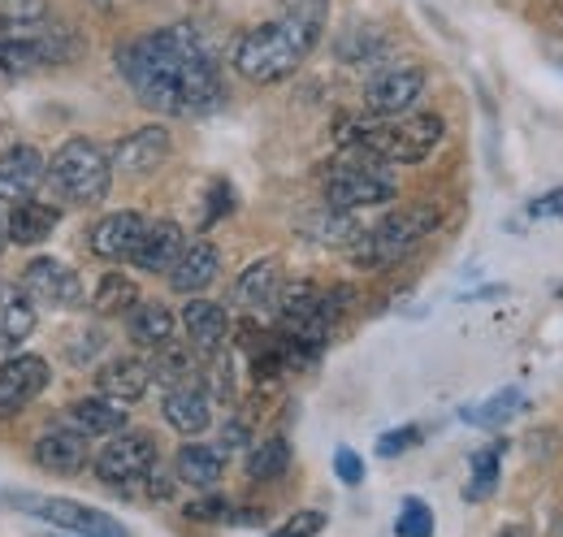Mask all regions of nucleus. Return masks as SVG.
I'll use <instances>...</instances> for the list:
<instances>
[{
  "label": "nucleus",
  "mask_w": 563,
  "mask_h": 537,
  "mask_svg": "<svg viewBox=\"0 0 563 537\" xmlns=\"http://www.w3.org/2000/svg\"><path fill=\"white\" fill-rule=\"evenodd\" d=\"M286 469H290V442H286V438H265V442L247 456L252 481H274V476H282Z\"/></svg>",
  "instance_id": "c85d7f7f"
},
{
  "label": "nucleus",
  "mask_w": 563,
  "mask_h": 537,
  "mask_svg": "<svg viewBox=\"0 0 563 537\" xmlns=\"http://www.w3.org/2000/svg\"><path fill=\"white\" fill-rule=\"evenodd\" d=\"M87 434H78L74 425L66 429H48L40 442H35V464L48 472H57V476H70L87 464Z\"/></svg>",
  "instance_id": "a211bd4d"
},
{
  "label": "nucleus",
  "mask_w": 563,
  "mask_h": 537,
  "mask_svg": "<svg viewBox=\"0 0 563 537\" xmlns=\"http://www.w3.org/2000/svg\"><path fill=\"white\" fill-rule=\"evenodd\" d=\"M35 330V304L22 286L0 282V347H22Z\"/></svg>",
  "instance_id": "4be33fe9"
},
{
  "label": "nucleus",
  "mask_w": 563,
  "mask_h": 537,
  "mask_svg": "<svg viewBox=\"0 0 563 537\" xmlns=\"http://www.w3.org/2000/svg\"><path fill=\"white\" fill-rule=\"evenodd\" d=\"M442 221V208L438 204H412V208H395L386 212L373 230H364L355 239V265L364 268H386L395 261H404L424 234H433Z\"/></svg>",
  "instance_id": "39448f33"
},
{
  "label": "nucleus",
  "mask_w": 563,
  "mask_h": 537,
  "mask_svg": "<svg viewBox=\"0 0 563 537\" xmlns=\"http://www.w3.org/2000/svg\"><path fill=\"white\" fill-rule=\"evenodd\" d=\"M442 118L438 113H399V118H377L364 127H347L355 152L382 161V165H417L438 143H442Z\"/></svg>",
  "instance_id": "7ed1b4c3"
},
{
  "label": "nucleus",
  "mask_w": 563,
  "mask_h": 537,
  "mask_svg": "<svg viewBox=\"0 0 563 537\" xmlns=\"http://www.w3.org/2000/svg\"><path fill=\"white\" fill-rule=\"evenodd\" d=\"M230 516H234V507H230L225 498H217V494H209V498H200V503L187 507V520H212V525H217V520H230Z\"/></svg>",
  "instance_id": "72a5a7b5"
},
{
  "label": "nucleus",
  "mask_w": 563,
  "mask_h": 537,
  "mask_svg": "<svg viewBox=\"0 0 563 537\" xmlns=\"http://www.w3.org/2000/svg\"><path fill=\"white\" fill-rule=\"evenodd\" d=\"M183 326H187V338H191V347L209 360L221 351V342L230 335V317H225V308L221 304H212V299H191L187 308H183Z\"/></svg>",
  "instance_id": "aec40b11"
},
{
  "label": "nucleus",
  "mask_w": 563,
  "mask_h": 537,
  "mask_svg": "<svg viewBox=\"0 0 563 537\" xmlns=\"http://www.w3.org/2000/svg\"><path fill=\"white\" fill-rule=\"evenodd\" d=\"M156 469V442H152V434H113V442L109 447H100V456H96V476L104 481V485H113V490H135L147 481V472Z\"/></svg>",
  "instance_id": "6e6552de"
},
{
  "label": "nucleus",
  "mask_w": 563,
  "mask_h": 537,
  "mask_svg": "<svg viewBox=\"0 0 563 537\" xmlns=\"http://www.w3.org/2000/svg\"><path fill=\"white\" fill-rule=\"evenodd\" d=\"M217 273H221V252L212 248L209 239H196V243L183 248V256L174 261V268H169L165 277H169L174 291H183V295H200L205 286H212Z\"/></svg>",
  "instance_id": "2eb2a0df"
},
{
  "label": "nucleus",
  "mask_w": 563,
  "mask_h": 537,
  "mask_svg": "<svg viewBox=\"0 0 563 537\" xmlns=\"http://www.w3.org/2000/svg\"><path fill=\"white\" fill-rule=\"evenodd\" d=\"M174 472H178V481H183V485L212 490V485L221 481V472H225V456H221V447L187 442V447L178 451V460H174Z\"/></svg>",
  "instance_id": "393cba45"
},
{
  "label": "nucleus",
  "mask_w": 563,
  "mask_h": 537,
  "mask_svg": "<svg viewBox=\"0 0 563 537\" xmlns=\"http://www.w3.org/2000/svg\"><path fill=\"white\" fill-rule=\"evenodd\" d=\"M183 248H187V234H183V226H174V221H147V230H143L140 248H135V265L143 273H169L174 261L183 256Z\"/></svg>",
  "instance_id": "f3484780"
},
{
  "label": "nucleus",
  "mask_w": 563,
  "mask_h": 537,
  "mask_svg": "<svg viewBox=\"0 0 563 537\" xmlns=\"http://www.w3.org/2000/svg\"><path fill=\"white\" fill-rule=\"evenodd\" d=\"M22 291L31 295V304H53V308H70L82 299V282H78V273L66 268L62 261H53V256H40V261H31L26 273H22Z\"/></svg>",
  "instance_id": "9b49d317"
},
{
  "label": "nucleus",
  "mask_w": 563,
  "mask_h": 537,
  "mask_svg": "<svg viewBox=\"0 0 563 537\" xmlns=\"http://www.w3.org/2000/svg\"><path fill=\"white\" fill-rule=\"evenodd\" d=\"M44 174H48V161L31 143H13L0 156V204L31 200L44 187Z\"/></svg>",
  "instance_id": "f8f14e48"
},
{
  "label": "nucleus",
  "mask_w": 563,
  "mask_h": 537,
  "mask_svg": "<svg viewBox=\"0 0 563 537\" xmlns=\"http://www.w3.org/2000/svg\"><path fill=\"white\" fill-rule=\"evenodd\" d=\"M321 529H325V516H321V512H295V516H290L282 529H274L269 537H317Z\"/></svg>",
  "instance_id": "473e14b6"
},
{
  "label": "nucleus",
  "mask_w": 563,
  "mask_h": 537,
  "mask_svg": "<svg viewBox=\"0 0 563 537\" xmlns=\"http://www.w3.org/2000/svg\"><path fill=\"white\" fill-rule=\"evenodd\" d=\"M126 330L140 347H161L174 338V313L165 304H135L126 317Z\"/></svg>",
  "instance_id": "a878e982"
},
{
  "label": "nucleus",
  "mask_w": 563,
  "mask_h": 537,
  "mask_svg": "<svg viewBox=\"0 0 563 537\" xmlns=\"http://www.w3.org/2000/svg\"><path fill=\"white\" fill-rule=\"evenodd\" d=\"M147 386H152V369H147V360H135V355H118V360H109V364L96 373V391L118 403L143 399Z\"/></svg>",
  "instance_id": "6ab92c4d"
},
{
  "label": "nucleus",
  "mask_w": 563,
  "mask_h": 537,
  "mask_svg": "<svg viewBox=\"0 0 563 537\" xmlns=\"http://www.w3.org/2000/svg\"><path fill=\"white\" fill-rule=\"evenodd\" d=\"M70 425L78 429V434H122L126 429V403H118V399H109V395H96V399H78L70 403Z\"/></svg>",
  "instance_id": "5701e85b"
},
{
  "label": "nucleus",
  "mask_w": 563,
  "mask_h": 537,
  "mask_svg": "<svg viewBox=\"0 0 563 537\" xmlns=\"http://www.w3.org/2000/svg\"><path fill=\"white\" fill-rule=\"evenodd\" d=\"M44 183L66 204H74V208H96V204L109 196L113 165H109V156L91 139H66L53 152Z\"/></svg>",
  "instance_id": "20e7f679"
},
{
  "label": "nucleus",
  "mask_w": 563,
  "mask_h": 537,
  "mask_svg": "<svg viewBox=\"0 0 563 537\" xmlns=\"http://www.w3.org/2000/svg\"><path fill=\"white\" fill-rule=\"evenodd\" d=\"M135 304H140V291H135V282H131V277H122V273H104V277H100V286H96V295H91V308H96L100 317L131 313Z\"/></svg>",
  "instance_id": "bb28decb"
},
{
  "label": "nucleus",
  "mask_w": 563,
  "mask_h": 537,
  "mask_svg": "<svg viewBox=\"0 0 563 537\" xmlns=\"http://www.w3.org/2000/svg\"><path fill=\"white\" fill-rule=\"evenodd\" d=\"M555 295H560V304H563V286H560V291H555Z\"/></svg>",
  "instance_id": "a19ab883"
},
{
  "label": "nucleus",
  "mask_w": 563,
  "mask_h": 537,
  "mask_svg": "<svg viewBox=\"0 0 563 537\" xmlns=\"http://www.w3.org/2000/svg\"><path fill=\"white\" fill-rule=\"evenodd\" d=\"M395 534H399V537H433V512L424 507L421 498H408V503L399 507Z\"/></svg>",
  "instance_id": "7c9ffc66"
},
{
  "label": "nucleus",
  "mask_w": 563,
  "mask_h": 537,
  "mask_svg": "<svg viewBox=\"0 0 563 537\" xmlns=\"http://www.w3.org/2000/svg\"><path fill=\"white\" fill-rule=\"evenodd\" d=\"M165 420H169L178 434H187V438L205 434L212 425L209 391H205L200 382H196V386H174V391H165Z\"/></svg>",
  "instance_id": "412c9836"
},
{
  "label": "nucleus",
  "mask_w": 563,
  "mask_h": 537,
  "mask_svg": "<svg viewBox=\"0 0 563 537\" xmlns=\"http://www.w3.org/2000/svg\"><path fill=\"white\" fill-rule=\"evenodd\" d=\"M48 386V360L40 355H13L0 364V420L26 412Z\"/></svg>",
  "instance_id": "9d476101"
},
{
  "label": "nucleus",
  "mask_w": 563,
  "mask_h": 537,
  "mask_svg": "<svg viewBox=\"0 0 563 537\" xmlns=\"http://www.w3.org/2000/svg\"><path fill=\"white\" fill-rule=\"evenodd\" d=\"M143 230H147V221H143L140 212H109V217H100L91 226V252L100 261H131L135 248H140Z\"/></svg>",
  "instance_id": "4468645a"
},
{
  "label": "nucleus",
  "mask_w": 563,
  "mask_h": 537,
  "mask_svg": "<svg viewBox=\"0 0 563 537\" xmlns=\"http://www.w3.org/2000/svg\"><path fill=\"white\" fill-rule=\"evenodd\" d=\"M529 217H533V221H547V217H563V187H560V191H551V196H538V200L529 204Z\"/></svg>",
  "instance_id": "e433bc0d"
},
{
  "label": "nucleus",
  "mask_w": 563,
  "mask_h": 537,
  "mask_svg": "<svg viewBox=\"0 0 563 537\" xmlns=\"http://www.w3.org/2000/svg\"><path fill=\"white\" fill-rule=\"evenodd\" d=\"M282 291V265L278 261H256L252 268H243V277L234 282V304L239 308H274Z\"/></svg>",
  "instance_id": "b1692460"
},
{
  "label": "nucleus",
  "mask_w": 563,
  "mask_h": 537,
  "mask_svg": "<svg viewBox=\"0 0 563 537\" xmlns=\"http://www.w3.org/2000/svg\"><path fill=\"white\" fill-rule=\"evenodd\" d=\"M0 243H4V217H0Z\"/></svg>",
  "instance_id": "ea45409f"
},
{
  "label": "nucleus",
  "mask_w": 563,
  "mask_h": 537,
  "mask_svg": "<svg viewBox=\"0 0 563 537\" xmlns=\"http://www.w3.org/2000/svg\"><path fill=\"white\" fill-rule=\"evenodd\" d=\"M395 178L386 174V165L382 161H373V156H364L360 152V161H343L339 169H330V178H325V200L334 212H355V208H373V204H386L395 200Z\"/></svg>",
  "instance_id": "423d86ee"
},
{
  "label": "nucleus",
  "mask_w": 563,
  "mask_h": 537,
  "mask_svg": "<svg viewBox=\"0 0 563 537\" xmlns=\"http://www.w3.org/2000/svg\"><path fill=\"white\" fill-rule=\"evenodd\" d=\"M417 442H421V429H417V425H404V429H390V434H382V438H377V456L395 460V456L412 451Z\"/></svg>",
  "instance_id": "2f4dec72"
},
{
  "label": "nucleus",
  "mask_w": 563,
  "mask_h": 537,
  "mask_svg": "<svg viewBox=\"0 0 563 537\" xmlns=\"http://www.w3.org/2000/svg\"><path fill=\"white\" fill-rule=\"evenodd\" d=\"M498 537H529V529H525V525H511V529H503Z\"/></svg>",
  "instance_id": "4c0bfd02"
},
{
  "label": "nucleus",
  "mask_w": 563,
  "mask_h": 537,
  "mask_svg": "<svg viewBox=\"0 0 563 537\" xmlns=\"http://www.w3.org/2000/svg\"><path fill=\"white\" fill-rule=\"evenodd\" d=\"M165 156H169V131L165 127H140V131H131L126 139H118L109 165L118 174H126V178H143L156 165H165Z\"/></svg>",
  "instance_id": "ddd939ff"
},
{
  "label": "nucleus",
  "mask_w": 563,
  "mask_h": 537,
  "mask_svg": "<svg viewBox=\"0 0 563 537\" xmlns=\"http://www.w3.org/2000/svg\"><path fill=\"white\" fill-rule=\"evenodd\" d=\"M317 35H321V4H303L286 18L274 22H261L252 26L239 48H234V69L252 83H282L290 78L295 69L303 66V57L317 48Z\"/></svg>",
  "instance_id": "f03ea898"
},
{
  "label": "nucleus",
  "mask_w": 563,
  "mask_h": 537,
  "mask_svg": "<svg viewBox=\"0 0 563 537\" xmlns=\"http://www.w3.org/2000/svg\"><path fill=\"white\" fill-rule=\"evenodd\" d=\"M503 451H507L503 442H490V447H482V451L473 456V476H468V490H464V498H468V503H482V498H490L494 494Z\"/></svg>",
  "instance_id": "cd10ccee"
},
{
  "label": "nucleus",
  "mask_w": 563,
  "mask_h": 537,
  "mask_svg": "<svg viewBox=\"0 0 563 537\" xmlns=\"http://www.w3.org/2000/svg\"><path fill=\"white\" fill-rule=\"evenodd\" d=\"M520 407H525V395H520V391H498V395H494L490 403H482V407H464V420H468V425L498 429V425H507Z\"/></svg>",
  "instance_id": "c756f323"
},
{
  "label": "nucleus",
  "mask_w": 563,
  "mask_h": 537,
  "mask_svg": "<svg viewBox=\"0 0 563 537\" xmlns=\"http://www.w3.org/2000/svg\"><path fill=\"white\" fill-rule=\"evenodd\" d=\"M91 4H96V9H113V0H91Z\"/></svg>",
  "instance_id": "58836bf2"
},
{
  "label": "nucleus",
  "mask_w": 563,
  "mask_h": 537,
  "mask_svg": "<svg viewBox=\"0 0 563 537\" xmlns=\"http://www.w3.org/2000/svg\"><path fill=\"white\" fill-rule=\"evenodd\" d=\"M334 472H339L343 485H360V481H364V460L355 456L352 447H339V451H334Z\"/></svg>",
  "instance_id": "f704fd0d"
},
{
  "label": "nucleus",
  "mask_w": 563,
  "mask_h": 537,
  "mask_svg": "<svg viewBox=\"0 0 563 537\" xmlns=\"http://www.w3.org/2000/svg\"><path fill=\"white\" fill-rule=\"evenodd\" d=\"M57 221H62V208L57 204L31 196V200L13 204L9 221H4V239L18 243V248H35V243H44L57 230Z\"/></svg>",
  "instance_id": "dca6fc26"
},
{
  "label": "nucleus",
  "mask_w": 563,
  "mask_h": 537,
  "mask_svg": "<svg viewBox=\"0 0 563 537\" xmlns=\"http://www.w3.org/2000/svg\"><path fill=\"white\" fill-rule=\"evenodd\" d=\"M234 208V191H230V183H212V191H209V212H205V226H212V221H221L225 212Z\"/></svg>",
  "instance_id": "c9c22d12"
},
{
  "label": "nucleus",
  "mask_w": 563,
  "mask_h": 537,
  "mask_svg": "<svg viewBox=\"0 0 563 537\" xmlns=\"http://www.w3.org/2000/svg\"><path fill=\"white\" fill-rule=\"evenodd\" d=\"M9 507L53 525V529H66L70 537H126V529L109 516V512H96L87 503H74V498H44V494H4Z\"/></svg>",
  "instance_id": "0eeeda50"
},
{
  "label": "nucleus",
  "mask_w": 563,
  "mask_h": 537,
  "mask_svg": "<svg viewBox=\"0 0 563 537\" xmlns=\"http://www.w3.org/2000/svg\"><path fill=\"white\" fill-rule=\"evenodd\" d=\"M118 69L147 109L174 118H205L225 105V87L205 40L191 26H165L118 48Z\"/></svg>",
  "instance_id": "f257e3e1"
},
{
  "label": "nucleus",
  "mask_w": 563,
  "mask_h": 537,
  "mask_svg": "<svg viewBox=\"0 0 563 537\" xmlns=\"http://www.w3.org/2000/svg\"><path fill=\"white\" fill-rule=\"evenodd\" d=\"M424 91V69L421 66H390L382 69L368 87H364V113L368 118H399L412 113V105Z\"/></svg>",
  "instance_id": "1a4fd4ad"
}]
</instances>
